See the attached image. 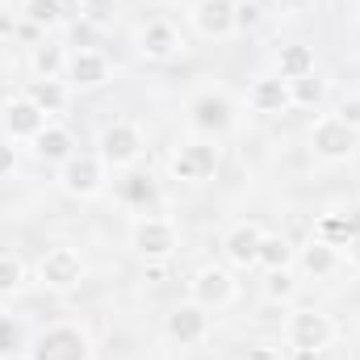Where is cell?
I'll return each instance as SVG.
<instances>
[{
  "label": "cell",
  "instance_id": "6da1fadb",
  "mask_svg": "<svg viewBox=\"0 0 360 360\" xmlns=\"http://www.w3.org/2000/svg\"><path fill=\"white\" fill-rule=\"evenodd\" d=\"M188 126H193V134H201V139H222V134H231L235 130V122H239V109H235V96L222 89H205L197 92L193 101H188Z\"/></svg>",
  "mask_w": 360,
  "mask_h": 360
},
{
  "label": "cell",
  "instance_id": "7a4b0ae2",
  "mask_svg": "<svg viewBox=\"0 0 360 360\" xmlns=\"http://www.w3.org/2000/svg\"><path fill=\"white\" fill-rule=\"evenodd\" d=\"M285 344H289V352H314V356H323L335 344L331 314L327 310H314V306H297L285 319Z\"/></svg>",
  "mask_w": 360,
  "mask_h": 360
},
{
  "label": "cell",
  "instance_id": "3957f363",
  "mask_svg": "<svg viewBox=\"0 0 360 360\" xmlns=\"http://www.w3.org/2000/svg\"><path fill=\"white\" fill-rule=\"evenodd\" d=\"M168 168L184 184H205V180L218 176V168H222V147H218V139H201V134L184 139V143H176Z\"/></svg>",
  "mask_w": 360,
  "mask_h": 360
},
{
  "label": "cell",
  "instance_id": "277c9868",
  "mask_svg": "<svg viewBox=\"0 0 360 360\" xmlns=\"http://www.w3.org/2000/svg\"><path fill=\"white\" fill-rule=\"evenodd\" d=\"M30 360H92V340L84 327L76 323H55L46 331H38L25 348Z\"/></svg>",
  "mask_w": 360,
  "mask_h": 360
},
{
  "label": "cell",
  "instance_id": "5b68a950",
  "mask_svg": "<svg viewBox=\"0 0 360 360\" xmlns=\"http://www.w3.org/2000/svg\"><path fill=\"white\" fill-rule=\"evenodd\" d=\"M180 248V235L172 226V218H160V214H143L134 226H130V252L147 264H164L172 260Z\"/></svg>",
  "mask_w": 360,
  "mask_h": 360
},
{
  "label": "cell",
  "instance_id": "8992f818",
  "mask_svg": "<svg viewBox=\"0 0 360 360\" xmlns=\"http://www.w3.org/2000/svg\"><path fill=\"white\" fill-rule=\"evenodd\" d=\"M143 151H147V139H143V130H139L134 122H109V126L101 130V139H96L101 164H105V168H117V172L134 168V164L143 160Z\"/></svg>",
  "mask_w": 360,
  "mask_h": 360
},
{
  "label": "cell",
  "instance_id": "52a82bcc",
  "mask_svg": "<svg viewBox=\"0 0 360 360\" xmlns=\"http://www.w3.org/2000/svg\"><path fill=\"white\" fill-rule=\"evenodd\" d=\"M310 155L314 160H323V164H344V160H352V151L360 147V134L352 126H344L335 113H327V117H319L314 126H310Z\"/></svg>",
  "mask_w": 360,
  "mask_h": 360
},
{
  "label": "cell",
  "instance_id": "ba28073f",
  "mask_svg": "<svg viewBox=\"0 0 360 360\" xmlns=\"http://www.w3.org/2000/svg\"><path fill=\"white\" fill-rule=\"evenodd\" d=\"M34 272H38V285L42 289L68 293V289H76L84 281V256L76 248H68V243H55V248H46L38 256V269Z\"/></svg>",
  "mask_w": 360,
  "mask_h": 360
},
{
  "label": "cell",
  "instance_id": "9c48e42d",
  "mask_svg": "<svg viewBox=\"0 0 360 360\" xmlns=\"http://www.w3.org/2000/svg\"><path fill=\"white\" fill-rule=\"evenodd\" d=\"M46 126H51V117H46L25 92H21V96H8V101L0 105V134L13 139V143H34Z\"/></svg>",
  "mask_w": 360,
  "mask_h": 360
},
{
  "label": "cell",
  "instance_id": "30bf717a",
  "mask_svg": "<svg viewBox=\"0 0 360 360\" xmlns=\"http://www.w3.org/2000/svg\"><path fill=\"white\" fill-rule=\"evenodd\" d=\"M164 335L176 344V348H197V344H205L210 340V310L201 306V302H180L168 310V319H164Z\"/></svg>",
  "mask_w": 360,
  "mask_h": 360
},
{
  "label": "cell",
  "instance_id": "8fae6325",
  "mask_svg": "<svg viewBox=\"0 0 360 360\" xmlns=\"http://www.w3.org/2000/svg\"><path fill=\"white\" fill-rule=\"evenodd\" d=\"M180 51H184V38H180V30L168 17H151V21L139 25V55L147 63H168Z\"/></svg>",
  "mask_w": 360,
  "mask_h": 360
},
{
  "label": "cell",
  "instance_id": "7c38bea8",
  "mask_svg": "<svg viewBox=\"0 0 360 360\" xmlns=\"http://www.w3.org/2000/svg\"><path fill=\"white\" fill-rule=\"evenodd\" d=\"M101 184H105V164H101V155L76 151L68 164H59V188L72 193V197H96Z\"/></svg>",
  "mask_w": 360,
  "mask_h": 360
},
{
  "label": "cell",
  "instance_id": "4fadbf2b",
  "mask_svg": "<svg viewBox=\"0 0 360 360\" xmlns=\"http://www.w3.org/2000/svg\"><path fill=\"white\" fill-rule=\"evenodd\" d=\"M188 17H193V30L201 38L222 42V38H235L239 34L235 30V0H193Z\"/></svg>",
  "mask_w": 360,
  "mask_h": 360
},
{
  "label": "cell",
  "instance_id": "5bb4252c",
  "mask_svg": "<svg viewBox=\"0 0 360 360\" xmlns=\"http://www.w3.org/2000/svg\"><path fill=\"white\" fill-rule=\"evenodd\" d=\"M188 289H193V302H201L205 310H222V306H231L235 293H239L235 276L222 269V264H205V269H197V276H193Z\"/></svg>",
  "mask_w": 360,
  "mask_h": 360
},
{
  "label": "cell",
  "instance_id": "9a60e30c",
  "mask_svg": "<svg viewBox=\"0 0 360 360\" xmlns=\"http://www.w3.org/2000/svg\"><path fill=\"white\" fill-rule=\"evenodd\" d=\"M260 243H264V226H260V222H235V226L222 235V256H226V264H235V269H256Z\"/></svg>",
  "mask_w": 360,
  "mask_h": 360
},
{
  "label": "cell",
  "instance_id": "2e32d148",
  "mask_svg": "<svg viewBox=\"0 0 360 360\" xmlns=\"http://www.w3.org/2000/svg\"><path fill=\"white\" fill-rule=\"evenodd\" d=\"M63 80L72 89H101L109 80V59L92 46H80V51H68V72Z\"/></svg>",
  "mask_w": 360,
  "mask_h": 360
},
{
  "label": "cell",
  "instance_id": "e0dca14e",
  "mask_svg": "<svg viewBox=\"0 0 360 360\" xmlns=\"http://www.w3.org/2000/svg\"><path fill=\"white\" fill-rule=\"evenodd\" d=\"M117 201L122 205H130V210H151L155 201H160V180L151 176L147 168H126L122 176H117Z\"/></svg>",
  "mask_w": 360,
  "mask_h": 360
},
{
  "label": "cell",
  "instance_id": "ac0fdd59",
  "mask_svg": "<svg viewBox=\"0 0 360 360\" xmlns=\"http://www.w3.org/2000/svg\"><path fill=\"white\" fill-rule=\"evenodd\" d=\"M248 105H252L256 113H264V117H276V113L293 109L289 80H281V76H260V80L248 89Z\"/></svg>",
  "mask_w": 360,
  "mask_h": 360
},
{
  "label": "cell",
  "instance_id": "d6986e66",
  "mask_svg": "<svg viewBox=\"0 0 360 360\" xmlns=\"http://www.w3.org/2000/svg\"><path fill=\"white\" fill-rule=\"evenodd\" d=\"M76 151H80V147H76V134H72L68 126H59V122H51V126L34 139V155H38L42 164H68Z\"/></svg>",
  "mask_w": 360,
  "mask_h": 360
},
{
  "label": "cell",
  "instance_id": "ffe728a7",
  "mask_svg": "<svg viewBox=\"0 0 360 360\" xmlns=\"http://www.w3.org/2000/svg\"><path fill=\"white\" fill-rule=\"evenodd\" d=\"M293 269L302 272V276H331V272L340 269V252L331 248V243H323V239H310L306 248H297V256H293Z\"/></svg>",
  "mask_w": 360,
  "mask_h": 360
},
{
  "label": "cell",
  "instance_id": "44dd1931",
  "mask_svg": "<svg viewBox=\"0 0 360 360\" xmlns=\"http://www.w3.org/2000/svg\"><path fill=\"white\" fill-rule=\"evenodd\" d=\"M314 239L331 243L335 252L352 248V239H360V214H323L314 222Z\"/></svg>",
  "mask_w": 360,
  "mask_h": 360
},
{
  "label": "cell",
  "instance_id": "7402d4cb",
  "mask_svg": "<svg viewBox=\"0 0 360 360\" xmlns=\"http://www.w3.org/2000/svg\"><path fill=\"white\" fill-rule=\"evenodd\" d=\"M319 72V59H314V46L306 42H285L276 51V76L281 80H302V76H314Z\"/></svg>",
  "mask_w": 360,
  "mask_h": 360
},
{
  "label": "cell",
  "instance_id": "603a6c76",
  "mask_svg": "<svg viewBox=\"0 0 360 360\" xmlns=\"http://www.w3.org/2000/svg\"><path fill=\"white\" fill-rule=\"evenodd\" d=\"M25 96H30L46 117H59V113L72 105V84H68V80H30Z\"/></svg>",
  "mask_w": 360,
  "mask_h": 360
},
{
  "label": "cell",
  "instance_id": "cb8c5ba5",
  "mask_svg": "<svg viewBox=\"0 0 360 360\" xmlns=\"http://www.w3.org/2000/svg\"><path fill=\"white\" fill-rule=\"evenodd\" d=\"M30 72H34V80H63V72H68V51H63L59 42H42V46H34V55H30Z\"/></svg>",
  "mask_w": 360,
  "mask_h": 360
},
{
  "label": "cell",
  "instance_id": "d4e9b609",
  "mask_svg": "<svg viewBox=\"0 0 360 360\" xmlns=\"http://www.w3.org/2000/svg\"><path fill=\"white\" fill-rule=\"evenodd\" d=\"M21 17L34 30H59L68 25V0H21Z\"/></svg>",
  "mask_w": 360,
  "mask_h": 360
},
{
  "label": "cell",
  "instance_id": "484cf974",
  "mask_svg": "<svg viewBox=\"0 0 360 360\" xmlns=\"http://www.w3.org/2000/svg\"><path fill=\"white\" fill-rule=\"evenodd\" d=\"M293 256H297V248H293L285 235H269V231H264V243H260V260H256V269H264V272L293 269Z\"/></svg>",
  "mask_w": 360,
  "mask_h": 360
},
{
  "label": "cell",
  "instance_id": "4316f807",
  "mask_svg": "<svg viewBox=\"0 0 360 360\" xmlns=\"http://www.w3.org/2000/svg\"><path fill=\"white\" fill-rule=\"evenodd\" d=\"M297 289H302V281H297V272H293V269L264 272V297H269V302H281V306H289V302L297 297Z\"/></svg>",
  "mask_w": 360,
  "mask_h": 360
},
{
  "label": "cell",
  "instance_id": "83f0119b",
  "mask_svg": "<svg viewBox=\"0 0 360 360\" xmlns=\"http://www.w3.org/2000/svg\"><path fill=\"white\" fill-rule=\"evenodd\" d=\"M76 13L92 30H109L117 21V0H76Z\"/></svg>",
  "mask_w": 360,
  "mask_h": 360
},
{
  "label": "cell",
  "instance_id": "f1b7e54d",
  "mask_svg": "<svg viewBox=\"0 0 360 360\" xmlns=\"http://www.w3.org/2000/svg\"><path fill=\"white\" fill-rule=\"evenodd\" d=\"M25 348H30V344H25L21 323H17L13 314H0V360H17Z\"/></svg>",
  "mask_w": 360,
  "mask_h": 360
},
{
  "label": "cell",
  "instance_id": "f546056e",
  "mask_svg": "<svg viewBox=\"0 0 360 360\" xmlns=\"http://www.w3.org/2000/svg\"><path fill=\"white\" fill-rule=\"evenodd\" d=\"M323 92H327V84L319 80V72L314 76H302V80H289V96H293L297 109H314L323 101Z\"/></svg>",
  "mask_w": 360,
  "mask_h": 360
},
{
  "label": "cell",
  "instance_id": "4dcf8cb0",
  "mask_svg": "<svg viewBox=\"0 0 360 360\" xmlns=\"http://www.w3.org/2000/svg\"><path fill=\"white\" fill-rule=\"evenodd\" d=\"M25 285V264L13 256V252H0V297L17 293Z\"/></svg>",
  "mask_w": 360,
  "mask_h": 360
},
{
  "label": "cell",
  "instance_id": "1f68e13d",
  "mask_svg": "<svg viewBox=\"0 0 360 360\" xmlns=\"http://www.w3.org/2000/svg\"><path fill=\"white\" fill-rule=\"evenodd\" d=\"M335 117L360 134V92H344V96L335 101Z\"/></svg>",
  "mask_w": 360,
  "mask_h": 360
},
{
  "label": "cell",
  "instance_id": "d6a6232c",
  "mask_svg": "<svg viewBox=\"0 0 360 360\" xmlns=\"http://www.w3.org/2000/svg\"><path fill=\"white\" fill-rule=\"evenodd\" d=\"M256 25H260V4H256V0H235V30L248 34V30H256Z\"/></svg>",
  "mask_w": 360,
  "mask_h": 360
},
{
  "label": "cell",
  "instance_id": "836d02e7",
  "mask_svg": "<svg viewBox=\"0 0 360 360\" xmlns=\"http://www.w3.org/2000/svg\"><path fill=\"white\" fill-rule=\"evenodd\" d=\"M13 168H17V147H13V139L0 134V180L13 176Z\"/></svg>",
  "mask_w": 360,
  "mask_h": 360
},
{
  "label": "cell",
  "instance_id": "e575fe53",
  "mask_svg": "<svg viewBox=\"0 0 360 360\" xmlns=\"http://www.w3.org/2000/svg\"><path fill=\"white\" fill-rule=\"evenodd\" d=\"M248 360H276V356H272L269 348H252V352H248Z\"/></svg>",
  "mask_w": 360,
  "mask_h": 360
},
{
  "label": "cell",
  "instance_id": "d590c367",
  "mask_svg": "<svg viewBox=\"0 0 360 360\" xmlns=\"http://www.w3.org/2000/svg\"><path fill=\"white\" fill-rule=\"evenodd\" d=\"M348 260L360 269V239H352V248H348Z\"/></svg>",
  "mask_w": 360,
  "mask_h": 360
}]
</instances>
